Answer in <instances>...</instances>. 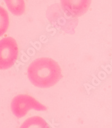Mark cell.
Segmentation results:
<instances>
[{"mask_svg": "<svg viewBox=\"0 0 112 128\" xmlns=\"http://www.w3.org/2000/svg\"><path fill=\"white\" fill-rule=\"evenodd\" d=\"M27 75L34 86L40 88L52 87L62 78L58 64L53 59L47 58L34 60L28 66Z\"/></svg>", "mask_w": 112, "mask_h": 128, "instance_id": "obj_1", "label": "cell"}, {"mask_svg": "<svg viewBox=\"0 0 112 128\" xmlns=\"http://www.w3.org/2000/svg\"><path fill=\"white\" fill-rule=\"evenodd\" d=\"M11 110L17 118L24 117L31 110L36 111H46L47 108L35 98L28 94H19L11 100Z\"/></svg>", "mask_w": 112, "mask_h": 128, "instance_id": "obj_2", "label": "cell"}, {"mask_svg": "<svg viewBox=\"0 0 112 128\" xmlns=\"http://www.w3.org/2000/svg\"><path fill=\"white\" fill-rule=\"evenodd\" d=\"M19 56L16 41L11 36L0 40V70H7L14 65Z\"/></svg>", "mask_w": 112, "mask_h": 128, "instance_id": "obj_3", "label": "cell"}, {"mask_svg": "<svg viewBox=\"0 0 112 128\" xmlns=\"http://www.w3.org/2000/svg\"><path fill=\"white\" fill-rule=\"evenodd\" d=\"M64 10L74 17H79L88 11L91 0H60Z\"/></svg>", "mask_w": 112, "mask_h": 128, "instance_id": "obj_4", "label": "cell"}, {"mask_svg": "<svg viewBox=\"0 0 112 128\" xmlns=\"http://www.w3.org/2000/svg\"><path fill=\"white\" fill-rule=\"evenodd\" d=\"M8 10L13 15L20 16L25 12V3L24 0H4Z\"/></svg>", "mask_w": 112, "mask_h": 128, "instance_id": "obj_5", "label": "cell"}, {"mask_svg": "<svg viewBox=\"0 0 112 128\" xmlns=\"http://www.w3.org/2000/svg\"><path fill=\"white\" fill-rule=\"evenodd\" d=\"M20 128H50V126L44 118L35 116L27 118Z\"/></svg>", "mask_w": 112, "mask_h": 128, "instance_id": "obj_6", "label": "cell"}, {"mask_svg": "<svg viewBox=\"0 0 112 128\" xmlns=\"http://www.w3.org/2000/svg\"><path fill=\"white\" fill-rule=\"evenodd\" d=\"M10 21L8 12L3 8L0 6V36L6 33Z\"/></svg>", "mask_w": 112, "mask_h": 128, "instance_id": "obj_7", "label": "cell"}]
</instances>
